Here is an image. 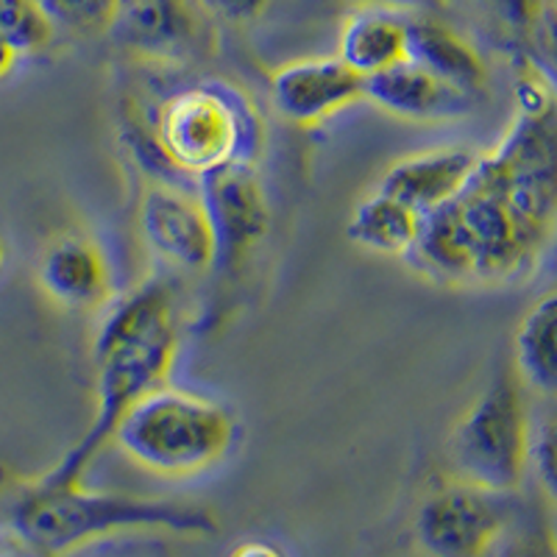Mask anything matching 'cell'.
<instances>
[{
  "instance_id": "cell-21",
  "label": "cell",
  "mask_w": 557,
  "mask_h": 557,
  "mask_svg": "<svg viewBox=\"0 0 557 557\" xmlns=\"http://www.w3.org/2000/svg\"><path fill=\"white\" fill-rule=\"evenodd\" d=\"M527 42H530V57H527V62L532 64V70L544 78L546 87L557 96V3L555 0H546L544 12H541L539 23L532 26Z\"/></svg>"
},
{
  "instance_id": "cell-7",
  "label": "cell",
  "mask_w": 557,
  "mask_h": 557,
  "mask_svg": "<svg viewBox=\"0 0 557 557\" xmlns=\"http://www.w3.org/2000/svg\"><path fill=\"white\" fill-rule=\"evenodd\" d=\"M198 190L215 237L212 268L223 276L237 273L260 248L271 226L260 178L251 165L237 162L198 176Z\"/></svg>"
},
{
  "instance_id": "cell-27",
  "label": "cell",
  "mask_w": 557,
  "mask_h": 557,
  "mask_svg": "<svg viewBox=\"0 0 557 557\" xmlns=\"http://www.w3.org/2000/svg\"><path fill=\"white\" fill-rule=\"evenodd\" d=\"M3 262H7V243L0 237V268H3Z\"/></svg>"
},
{
  "instance_id": "cell-28",
  "label": "cell",
  "mask_w": 557,
  "mask_h": 557,
  "mask_svg": "<svg viewBox=\"0 0 557 557\" xmlns=\"http://www.w3.org/2000/svg\"><path fill=\"white\" fill-rule=\"evenodd\" d=\"M555 3H557V0H555Z\"/></svg>"
},
{
  "instance_id": "cell-11",
  "label": "cell",
  "mask_w": 557,
  "mask_h": 557,
  "mask_svg": "<svg viewBox=\"0 0 557 557\" xmlns=\"http://www.w3.org/2000/svg\"><path fill=\"white\" fill-rule=\"evenodd\" d=\"M480 153L471 148H432L393 162L380 182V190L399 198L418 215H426L462 190L474 173Z\"/></svg>"
},
{
  "instance_id": "cell-1",
  "label": "cell",
  "mask_w": 557,
  "mask_h": 557,
  "mask_svg": "<svg viewBox=\"0 0 557 557\" xmlns=\"http://www.w3.org/2000/svg\"><path fill=\"white\" fill-rule=\"evenodd\" d=\"M176 355V287L168 278H148L103 315L96 337V416L82 441L51 474L62 480H84L128 410L165 385Z\"/></svg>"
},
{
  "instance_id": "cell-5",
  "label": "cell",
  "mask_w": 557,
  "mask_h": 557,
  "mask_svg": "<svg viewBox=\"0 0 557 557\" xmlns=\"http://www.w3.org/2000/svg\"><path fill=\"white\" fill-rule=\"evenodd\" d=\"M151 137L168 168L198 178L237 162L251 165L257 121L235 89L201 82L165 98Z\"/></svg>"
},
{
  "instance_id": "cell-12",
  "label": "cell",
  "mask_w": 557,
  "mask_h": 557,
  "mask_svg": "<svg viewBox=\"0 0 557 557\" xmlns=\"http://www.w3.org/2000/svg\"><path fill=\"white\" fill-rule=\"evenodd\" d=\"M39 285L64 307H101L109 298L107 257L89 237H62L42 253Z\"/></svg>"
},
{
  "instance_id": "cell-16",
  "label": "cell",
  "mask_w": 557,
  "mask_h": 557,
  "mask_svg": "<svg viewBox=\"0 0 557 557\" xmlns=\"http://www.w3.org/2000/svg\"><path fill=\"white\" fill-rule=\"evenodd\" d=\"M418 228H421V215L416 209L407 207L399 198L376 190L357 203L348 218L346 232L351 243L362 246L366 251L407 257L418 237Z\"/></svg>"
},
{
  "instance_id": "cell-26",
  "label": "cell",
  "mask_w": 557,
  "mask_h": 557,
  "mask_svg": "<svg viewBox=\"0 0 557 557\" xmlns=\"http://www.w3.org/2000/svg\"><path fill=\"white\" fill-rule=\"evenodd\" d=\"M17 57H20V53L14 51L12 45H9L7 39H0V78L12 73V67L17 64Z\"/></svg>"
},
{
  "instance_id": "cell-24",
  "label": "cell",
  "mask_w": 557,
  "mask_h": 557,
  "mask_svg": "<svg viewBox=\"0 0 557 557\" xmlns=\"http://www.w3.org/2000/svg\"><path fill=\"white\" fill-rule=\"evenodd\" d=\"M268 3L271 0H201V7L209 14H215L218 20H226V23H235V26H243V23H251V20L260 17L268 9Z\"/></svg>"
},
{
  "instance_id": "cell-2",
  "label": "cell",
  "mask_w": 557,
  "mask_h": 557,
  "mask_svg": "<svg viewBox=\"0 0 557 557\" xmlns=\"http://www.w3.org/2000/svg\"><path fill=\"white\" fill-rule=\"evenodd\" d=\"M12 539L34 557H64L123 532L215 535L218 516L203 505L89 491L82 480L57 474L20 485L7 502Z\"/></svg>"
},
{
  "instance_id": "cell-8",
  "label": "cell",
  "mask_w": 557,
  "mask_h": 557,
  "mask_svg": "<svg viewBox=\"0 0 557 557\" xmlns=\"http://www.w3.org/2000/svg\"><path fill=\"white\" fill-rule=\"evenodd\" d=\"M139 226L148 246L176 268L198 273L215 262V237L201 196L176 182L148 187L139 203Z\"/></svg>"
},
{
  "instance_id": "cell-10",
  "label": "cell",
  "mask_w": 557,
  "mask_h": 557,
  "mask_svg": "<svg viewBox=\"0 0 557 557\" xmlns=\"http://www.w3.org/2000/svg\"><path fill=\"white\" fill-rule=\"evenodd\" d=\"M362 98H368L382 112L412 123L457 121L474 109V98L446 84L444 78L432 76L430 70L412 59L393 64L376 76H368Z\"/></svg>"
},
{
  "instance_id": "cell-23",
  "label": "cell",
  "mask_w": 557,
  "mask_h": 557,
  "mask_svg": "<svg viewBox=\"0 0 557 557\" xmlns=\"http://www.w3.org/2000/svg\"><path fill=\"white\" fill-rule=\"evenodd\" d=\"M496 17L505 23L510 32L521 34V37H530L532 26L539 23L541 12H544L546 0H482Z\"/></svg>"
},
{
  "instance_id": "cell-25",
  "label": "cell",
  "mask_w": 557,
  "mask_h": 557,
  "mask_svg": "<svg viewBox=\"0 0 557 557\" xmlns=\"http://www.w3.org/2000/svg\"><path fill=\"white\" fill-rule=\"evenodd\" d=\"M232 557H285V555H282V552L271 544H262V541H248V544L237 546V549L232 552Z\"/></svg>"
},
{
  "instance_id": "cell-18",
  "label": "cell",
  "mask_w": 557,
  "mask_h": 557,
  "mask_svg": "<svg viewBox=\"0 0 557 557\" xmlns=\"http://www.w3.org/2000/svg\"><path fill=\"white\" fill-rule=\"evenodd\" d=\"M57 32L73 37H101L112 32L126 0H37Z\"/></svg>"
},
{
  "instance_id": "cell-14",
  "label": "cell",
  "mask_w": 557,
  "mask_h": 557,
  "mask_svg": "<svg viewBox=\"0 0 557 557\" xmlns=\"http://www.w3.org/2000/svg\"><path fill=\"white\" fill-rule=\"evenodd\" d=\"M410 59L476 98L487 84V67L469 39L430 14H410Z\"/></svg>"
},
{
  "instance_id": "cell-6",
  "label": "cell",
  "mask_w": 557,
  "mask_h": 557,
  "mask_svg": "<svg viewBox=\"0 0 557 557\" xmlns=\"http://www.w3.org/2000/svg\"><path fill=\"white\" fill-rule=\"evenodd\" d=\"M505 494L455 480L421 502L416 539L432 557H487L510 527Z\"/></svg>"
},
{
  "instance_id": "cell-13",
  "label": "cell",
  "mask_w": 557,
  "mask_h": 557,
  "mask_svg": "<svg viewBox=\"0 0 557 557\" xmlns=\"http://www.w3.org/2000/svg\"><path fill=\"white\" fill-rule=\"evenodd\" d=\"M341 59L357 76H376L410 59V14L362 7L343 23Z\"/></svg>"
},
{
  "instance_id": "cell-3",
  "label": "cell",
  "mask_w": 557,
  "mask_h": 557,
  "mask_svg": "<svg viewBox=\"0 0 557 557\" xmlns=\"http://www.w3.org/2000/svg\"><path fill=\"white\" fill-rule=\"evenodd\" d=\"M112 441L139 469L178 480L218 466L235 446L237 424L218 401L162 385L128 410Z\"/></svg>"
},
{
  "instance_id": "cell-4",
  "label": "cell",
  "mask_w": 557,
  "mask_h": 557,
  "mask_svg": "<svg viewBox=\"0 0 557 557\" xmlns=\"http://www.w3.org/2000/svg\"><path fill=\"white\" fill-rule=\"evenodd\" d=\"M524 382L513 366L496 371L485 391L460 416L449 437L455 480L491 491L516 494L530 471L532 418Z\"/></svg>"
},
{
  "instance_id": "cell-17",
  "label": "cell",
  "mask_w": 557,
  "mask_h": 557,
  "mask_svg": "<svg viewBox=\"0 0 557 557\" xmlns=\"http://www.w3.org/2000/svg\"><path fill=\"white\" fill-rule=\"evenodd\" d=\"M114 28L139 51L171 53L190 37L193 20L184 0H126Z\"/></svg>"
},
{
  "instance_id": "cell-20",
  "label": "cell",
  "mask_w": 557,
  "mask_h": 557,
  "mask_svg": "<svg viewBox=\"0 0 557 557\" xmlns=\"http://www.w3.org/2000/svg\"><path fill=\"white\" fill-rule=\"evenodd\" d=\"M530 471L535 474L544 499L557 507V410L532 424Z\"/></svg>"
},
{
  "instance_id": "cell-22",
  "label": "cell",
  "mask_w": 557,
  "mask_h": 557,
  "mask_svg": "<svg viewBox=\"0 0 557 557\" xmlns=\"http://www.w3.org/2000/svg\"><path fill=\"white\" fill-rule=\"evenodd\" d=\"M487 557H557V539L541 521H530L516 530L510 524Z\"/></svg>"
},
{
  "instance_id": "cell-9",
  "label": "cell",
  "mask_w": 557,
  "mask_h": 557,
  "mask_svg": "<svg viewBox=\"0 0 557 557\" xmlns=\"http://www.w3.org/2000/svg\"><path fill=\"white\" fill-rule=\"evenodd\" d=\"M366 78L357 76L341 57L301 59L285 64L271 78V101L287 123L318 126L362 98Z\"/></svg>"
},
{
  "instance_id": "cell-15",
  "label": "cell",
  "mask_w": 557,
  "mask_h": 557,
  "mask_svg": "<svg viewBox=\"0 0 557 557\" xmlns=\"http://www.w3.org/2000/svg\"><path fill=\"white\" fill-rule=\"evenodd\" d=\"M513 368L524 387L557 401V290L544 293L521 318Z\"/></svg>"
},
{
  "instance_id": "cell-19",
  "label": "cell",
  "mask_w": 557,
  "mask_h": 557,
  "mask_svg": "<svg viewBox=\"0 0 557 557\" xmlns=\"http://www.w3.org/2000/svg\"><path fill=\"white\" fill-rule=\"evenodd\" d=\"M53 34L57 28L37 0H0V39H7L20 57L48 48Z\"/></svg>"
}]
</instances>
